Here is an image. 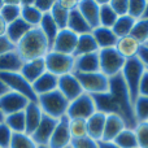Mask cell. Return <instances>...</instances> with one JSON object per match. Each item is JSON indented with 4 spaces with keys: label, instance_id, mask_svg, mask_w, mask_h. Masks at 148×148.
I'll return each mask as SVG.
<instances>
[{
    "label": "cell",
    "instance_id": "obj_32",
    "mask_svg": "<svg viewBox=\"0 0 148 148\" xmlns=\"http://www.w3.org/2000/svg\"><path fill=\"white\" fill-rule=\"evenodd\" d=\"M135 22L136 21L134 20L133 17H130L129 14L121 16V17L117 18V21H116V23L113 25L112 30H113V33L116 34L117 38H123V36H127L131 34Z\"/></svg>",
    "mask_w": 148,
    "mask_h": 148
},
{
    "label": "cell",
    "instance_id": "obj_14",
    "mask_svg": "<svg viewBox=\"0 0 148 148\" xmlns=\"http://www.w3.org/2000/svg\"><path fill=\"white\" fill-rule=\"evenodd\" d=\"M70 143H72V135L69 131V118L65 116L57 122L48 143V148H65L70 146Z\"/></svg>",
    "mask_w": 148,
    "mask_h": 148
},
{
    "label": "cell",
    "instance_id": "obj_24",
    "mask_svg": "<svg viewBox=\"0 0 148 148\" xmlns=\"http://www.w3.org/2000/svg\"><path fill=\"white\" fill-rule=\"evenodd\" d=\"M31 29L33 27H31L30 25H27L22 18H18V20L13 21L12 23L7 25L5 36H7V38L16 46V44H17L18 42H20L21 39H22L23 36L31 30Z\"/></svg>",
    "mask_w": 148,
    "mask_h": 148
},
{
    "label": "cell",
    "instance_id": "obj_33",
    "mask_svg": "<svg viewBox=\"0 0 148 148\" xmlns=\"http://www.w3.org/2000/svg\"><path fill=\"white\" fill-rule=\"evenodd\" d=\"M4 123L9 127V130L13 134L25 133V130H26L25 113L18 112V113H13V114H9V116H5Z\"/></svg>",
    "mask_w": 148,
    "mask_h": 148
},
{
    "label": "cell",
    "instance_id": "obj_55",
    "mask_svg": "<svg viewBox=\"0 0 148 148\" xmlns=\"http://www.w3.org/2000/svg\"><path fill=\"white\" fill-rule=\"evenodd\" d=\"M3 5H4V0H0V10H1Z\"/></svg>",
    "mask_w": 148,
    "mask_h": 148
},
{
    "label": "cell",
    "instance_id": "obj_25",
    "mask_svg": "<svg viewBox=\"0 0 148 148\" xmlns=\"http://www.w3.org/2000/svg\"><path fill=\"white\" fill-rule=\"evenodd\" d=\"M99 46H97L96 40H95L94 35L91 33L87 34H82L78 35V42H77V47L75 51H74V57L82 56V55H88V53H95V52H99Z\"/></svg>",
    "mask_w": 148,
    "mask_h": 148
},
{
    "label": "cell",
    "instance_id": "obj_3",
    "mask_svg": "<svg viewBox=\"0 0 148 148\" xmlns=\"http://www.w3.org/2000/svg\"><path fill=\"white\" fill-rule=\"evenodd\" d=\"M36 103L40 107L43 114L49 116L55 120H60V118L65 117L68 112V107H69V101L59 90L38 96Z\"/></svg>",
    "mask_w": 148,
    "mask_h": 148
},
{
    "label": "cell",
    "instance_id": "obj_46",
    "mask_svg": "<svg viewBox=\"0 0 148 148\" xmlns=\"http://www.w3.org/2000/svg\"><path fill=\"white\" fill-rule=\"evenodd\" d=\"M16 51V46L7 38V36H0V55L8 53V52Z\"/></svg>",
    "mask_w": 148,
    "mask_h": 148
},
{
    "label": "cell",
    "instance_id": "obj_11",
    "mask_svg": "<svg viewBox=\"0 0 148 148\" xmlns=\"http://www.w3.org/2000/svg\"><path fill=\"white\" fill-rule=\"evenodd\" d=\"M59 120L49 117V116L43 114L42 121L39 123V126L36 127V130L31 134V139L35 142V144L38 147H48V143L51 140V136L55 131Z\"/></svg>",
    "mask_w": 148,
    "mask_h": 148
},
{
    "label": "cell",
    "instance_id": "obj_53",
    "mask_svg": "<svg viewBox=\"0 0 148 148\" xmlns=\"http://www.w3.org/2000/svg\"><path fill=\"white\" fill-rule=\"evenodd\" d=\"M143 18H147V20H148V1H147V7H146V12H144V16H143Z\"/></svg>",
    "mask_w": 148,
    "mask_h": 148
},
{
    "label": "cell",
    "instance_id": "obj_22",
    "mask_svg": "<svg viewBox=\"0 0 148 148\" xmlns=\"http://www.w3.org/2000/svg\"><path fill=\"white\" fill-rule=\"evenodd\" d=\"M87 121V134L90 138L95 139V140H101L103 134H104L105 127V121H107V114L101 112H95Z\"/></svg>",
    "mask_w": 148,
    "mask_h": 148
},
{
    "label": "cell",
    "instance_id": "obj_43",
    "mask_svg": "<svg viewBox=\"0 0 148 148\" xmlns=\"http://www.w3.org/2000/svg\"><path fill=\"white\" fill-rule=\"evenodd\" d=\"M13 133L4 122L0 123V148H9Z\"/></svg>",
    "mask_w": 148,
    "mask_h": 148
},
{
    "label": "cell",
    "instance_id": "obj_58",
    "mask_svg": "<svg viewBox=\"0 0 148 148\" xmlns=\"http://www.w3.org/2000/svg\"><path fill=\"white\" fill-rule=\"evenodd\" d=\"M135 148H139V147H135Z\"/></svg>",
    "mask_w": 148,
    "mask_h": 148
},
{
    "label": "cell",
    "instance_id": "obj_29",
    "mask_svg": "<svg viewBox=\"0 0 148 148\" xmlns=\"http://www.w3.org/2000/svg\"><path fill=\"white\" fill-rule=\"evenodd\" d=\"M100 5L99 9V26L103 27H109L112 29L113 25L116 23L118 16L116 14V12L112 9L109 4V0H96Z\"/></svg>",
    "mask_w": 148,
    "mask_h": 148
},
{
    "label": "cell",
    "instance_id": "obj_42",
    "mask_svg": "<svg viewBox=\"0 0 148 148\" xmlns=\"http://www.w3.org/2000/svg\"><path fill=\"white\" fill-rule=\"evenodd\" d=\"M70 146L73 148H99L97 140L90 138V136H84V138L73 139Z\"/></svg>",
    "mask_w": 148,
    "mask_h": 148
},
{
    "label": "cell",
    "instance_id": "obj_47",
    "mask_svg": "<svg viewBox=\"0 0 148 148\" xmlns=\"http://www.w3.org/2000/svg\"><path fill=\"white\" fill-rule=\"evenodd\" d=\"M139 96L148 97V69L144 72L140 79V83H139Z\"/></svg>",
    "mask_w": 148,
    "mask_h": 148
},
{
    "label": "cell",
    "instance_id": "obj_1",
    "mask_svg": "<svg viewBox=\"0 0 148 148\" xmlns=\"http://www.w3.org/2000/svg\"><path fill=\"white\" fill-rule=\"evenodd\" d=\"M109 94L112 96L114 104L117 105L120 116L125 121L126 126L129 129H135L136 121L135 117H134L133 100L130 97L129 90L126 87V83L123 81L121 73L109 78Z\"/></svg>",
    "mask_w": 148,
    "mask_h": 148
},
{
    "label": "cell",
    "instance_id": "obj_12",
    "mask_svg": "<svg viewBox=\"0 0 148 148\" xmlns=\"http://www.w3.org/2000/svg\"><path fill=\"white\" fill-rule=\"evenodd\" d=\"M78 42V35L70 31L69 29H62L59 31L53 44L51 47V51L60 52L65 55H74Z\"/></svg>",
    "mask_w": 148,
    "mask_h": 148
},
{
    "label": "cell",
    "instance_id": "obj_2",
    "mask_svg": "<svg viewBox=\"0 0 148 148\" xmlns=\"http://www.w3.org/2000/svg\"><path fill=\"white\" fill-rule=\"evenodd\" d=\"M49 51H51L49 43L39 27H33L16 44V52L23 62L36 59H44V56Z\"/></svg>",
    "mask_w": 148,
    "mask_h": 148
},
{
    "label": "cell",
    "instance_id": "obj_34",
    "mask_svg": "<svg viewBox=\"0 0 148 148\" xmlns=\"http://www.w3.org/2000/svg\"><path fill=\"white\" fill-rule=\"evenodd\" d=\"M134 117H135L136 125L142 122H148V97L138 96L133 104Z\"/></svg>",
    "mask_w": 148,
    "mask_h": 148
},
{
    "label": "cell",
    "instance_id": "obj_5",
    "mask_svg": "<svg viewBox=\"0 0 148 148\" xmlns=\"http://www.w3.org/2000/svg\"><path fill=\"white\" fill-rule=\"evenodd\" d=\"M46 69L48 73L56 77H62L65 74L74 73V62L75 57L73 55H65L60 52L49 51L44 56Z\"/></svg>",
    "mask_w": 148,
    "mask_h": 148
},
{
    "label": "cell",
    "instance_id": "obj_15",
    "mask_svg": "<svg viewBox=\"0 0 148 148\" xmlns=\"http://www.w3.org/2000/svg\"><path fill=\"white\" fill-rule=\"evenodd\" d=\"M99 9L100 5L96 0H79L78 1V10L92 30L99 26Z\"/></svg>",
    "mask_w": 148,
    "mask_h": 148
},
{
    "label": "cell",
    "instance_id": "obj_21",
    "mask_svg": "<svg viewBox=\"0 0 148 148\" xmlns=\"http://www.w3.org/2000/svg\"><path fill=\"white\" fill-rule=\"evenodd\" d=\"M140 47H142V44L138 40H135L131 35H127V36H123V38H118L117 44H116L114 48L117 49V52L123 59L129 60V59L138 57Z\"/></svg>",
    "mask_w": 148,
    "mask_h": 148
},
{
    "label": "cell",
    "instance_id": "obj_48",
    "mask_svg": "<svg viewBox=\"0 0 148 148\" xmlns=\"http://www.w3.org/2000/svg\"><path fill=\"white\" fill-rule=\"evenodd\" d=\"M57 3L60 4V7L64 8L68 12H72L78 7V1H75V0H57Z\"/></svg>",
    "mask_w": 148,
    "mask_h": 148
},
{
    "label": "cell",
    "instance_id": "obj_19",
    "mask_svg": "<svg viewBox=\"0 0 148 148\" xmlns=\"http://www.w3.org/2000/svg\"><path fill=\"white\" fill-rule=\"evenodd\" d=\"M57 86H59V77L53 75V74H51L48 72L42 74V75L31 84L33 91L36 96H40V95H46L52 91H56Z\"/></svg>",
    "mask_w": 148,
    "mask_h": 148
},
{
    "label": "cell",
    "instance_id": "obj_38",
    "mask_svg": "<svg viewBox=\"0 0 148 148\" xmlns=\"http://www.w3.org/2000/svg\"><path fill=\"white\" fill-rule=\"evenodd\" d=\"M69 131L73 139H79L88 136L87 134V121L86 120H69Z\"/></svg>",
    "mask_w": 148,
    "mask_h": 148
},
{
    "label": "cell",
    "instance_id": "obj_20",
    "mask_svg": "<svg viewBox=\"0 0 148 148\" xmlns=\"http://www.w3.org/2000/svg\"><path fill=\"white\" fill-rule=\"evenodd\" d=\"M23 113H25V123H26L25 134L31 135L36 130L39 123H40L42 117H43V112H42L40 107L38 105V103L30 101L27 104V107L25 108Z\"/></svg>",
    "mask_w": 148,
    "mask_h": 148
},
{
    "label": "cell",
    "instance_id": "obj_10",
    "mask_svg": "<svg viewBox=\"0 0 148 148\" xmlns=\"http://www.w3.org/2000/svg\"><path fill=\"white\" fill-rule=\"evenodd\" d=\"M29 103L30 100L23 95L14 91H8L7 94L0 97V110L5 117V116L13 114V113L23 112Z\"/></svg>",
    "mask_w": 148,
    "mask_h": 148
},
{
    "label": "cell",
    "instance_id": "obj_16",
    "mask_svg": "<svg viewBox=\"0 0 148 148\" xmlns=\"http://www.w3.org/2000/svg\"><path fill=\"white\" fill-rule=\"evenodd\" d=\"M47 72L46 69V62L44 59H36V60H30V61H25L20 70V74L29 82L33 84L42 74Z\"/></svg>",
    "mask_w": 148,
    "mask_h": 148
},
{
    "label": "cell",
    "instance_id": "obj_36",
    "mask_svg": "<svg viewBox=\"0 0 148 148\" xmlns=\"http://www.w3.org/2000/svg\"><path fill=\"white\" fill-rule=\"evenodd\" d=\"M130 35L135 40H138L142 46L148 43V20L147 18H142V20L136 21Z\"/></svg>",
    "mask_w": 148,
    "mask_h": 148
},
{
    "label": "cell",
    "instance_id": "obj_30",
    "mask_svg": "<svg viewBox=\"0 0 148 148\" xmlns=\"http://www.w3.org/2000/svg\"><path fill=\"white\" fill-rule=\"evenodd\" d=\"M0 17L4 20L7 25L21 18V1H18V0H4V5L0 10Z\"/></svg>",
    "mask_w": 148,
    "mask_h": 148
},
{
    "label": "cell",
    "instance_id": "obj_44",
    "mask_svg": "<svg viewBox=\"0 0 148 148\" xmlns=\"http://www.w3.org/2000/svg\"><path fill=\"white\" fill-rule=\"evenodd\" d=\"M112 9L116 12L118 17L126 16L129 12V0H109Z\"/></svg>",
    "mask_w": 148,
    "mask_h": 148
},
{
    "label": "cell",
    "instance_id": "obj_7",
    "mask_svg": "<svg viewBox=\"0 0 148 148\" xmlns=\"http://www.w3.org/2000/svg\"><path fill=\"white\" fill-rule=\"evenodd\" d=\"M126 60L117 52L116 48H107L99 51L100 72L108 78L117 75L122 72Z\"/></svg>",
    "mask_w": 148,
    "mask_h": 148
},
{
    "label": "cell",
    "instance_id": "obj_13",
    "mask_svg": "<svg viewBox=\"0 0 148 148\" xmlns=\"http://www.w3.org/2000/svg\"><path fill=\"white\" fill-rule=\"evenodd\" d=\"M57 90L66 97L68 101H73L78 96L83 94V88H82L81 83H79L78 78L74 73L65 74L62 77H59V86Z\"/></svg>",
    "mask_w": 148,
    "mask_h": 148
},
{
    "label": "cell",
    "instance_id": "obj_45",
    "mask_svg": "<svg viewBox=\"0 0 148 148\" xmlns=\"http://www.w3.org/2000/svg\"><path fill=\"white\" fill-rule=\"evenodd\" d=\"M55 1H56V0H34V7H35L40 13L46 14V13L51 12Z\"/></svg>",
    "mask_w": 148,
    "mask_h": 148
},
{
    "label": "cell",
    "instance_id": "obj_17",
    "mask_svg": "<svg viewBox=\"0 0 148 148\" xmlns=\"http://www.w3.org/2000/svg\"><path fill=\"white\" fill-rule=\"evenodd\" d=\"M100 72L99 52L88 55H82L75 57L74 73H96Z\"/></svg>",
    "mask_w": 148,
    "mask_h": 148
},
{
    "label": "cell",
    "instance_id": "obj_56",
    "mask_svg": "<svg viewBox=\"0 0 148 148\" xmlns=\"http://www.w3.org/2000/svg\"><path fill=\"white\" fill-rule=\"evenodd\" d=\"M65 148H73L72 146H68V147H65Z\"/></svg>",
    "mask_w": 148,
    "mask_h": 148
},
{
    "label": "cell",
    "instance_id": "obj_31",
    "mask_svg": "<svg viewBox=\"0 0 148 148\" xmlns=\"http://www.w3.org/2000/svg\"><path fill=\"white\" fill-rule=\"evenodd\" d=\"M39 29H40V31L44 34L46 39L48 40L49 47H52V44H53V42H55V39H56L57 34H59L60 29H59V26L56 25V22L53 21V18L51 17L49 13L43 14L40 23H39Z\"/></svg>",
    "mask_w": 148,
    "mask_h": 148
},
{
    "label": "cell",
    "instance_id": "obj_37",
    "mask_svg": "<svg viewBox=\"0 0 148 148\" xmlns=\"http://www.w3.org/2000/svg\"><path fill=\"white\" fill-rule=\"evenodd\" d=\"M69 13L70 12H68V10H65L64 8L60 7V4L56 0L53 7H52V9H51V12H49V14H51V17L53 18V21L56 22V25L59 26L60 30H62V29H66V26H68Z\"/></svg>",
    "mask_w": 148,
    "mask_h": 148
},
{
    "label": "cell",
    "instance_id": "obj_50",
    "mask_svg": "<svg viewBox=\"0 0 148 148\" xmlns=\"http://www.w3.org/2000/svg\"><path fill=\"white\" fill-rule=\"evenodd\" d=\"M99 148H120L114 142H107V140H99L97 142Z\"/></svg>",
    "mask_w": 148,
    "mask_h": 148
},
{
    "label": "cell",
    "instance_id": "obj_52",
    "mask_svg": "<svg viewBox=\"0 0 148 148\" xmlns=\"http://www.w3.org/2000/svg\"><path fill=\"white\" fill-rule=\"evenodd\" d=\"M8 91H9V88H8V87L5 86V84L3 83L1 81H0V97H1L3 95H5V94H7Z\"/></svg>",
    "mask_w": 148,
    "mask_h": 148
},
{
    "label": "cell",
    "instance_id": "obj_59",
    "mask_svg": "<svg viewBox=\"0 0 148 148\" xmlns=\"http://www.w3.org/2000/svg\"><path fill=\"white\" fill-rule=\"evenodd\" d=\"M147 44H148V43H147Z\"/></svg>",
    "mask_w": 148,
    "mask_h": 148
},
{
    "label": "cell",
    "instance_id": "obj_27",
    "mask_svg": "<svg viewBox=\"0 0 148 148\" xmlns=\"http://www.w3.org/2000/svg\"><path fill=\"white\" fill-rule=\"evenodd\" d=\"M23 61L16 51L0 55V73H20Z\"/></svg>",
    "mask_w": 148,
    "mask_h": 148
},
{
    "label": "cell",
    "instance_id": "obj_6",
    "mask_svg": "<svg viewBox=\"0 0 148 148\" xmlns=\"http://www.w3.org/2000/svg\"><path fill=\"white\" fill-rule=\"evenodd\" d=\"M83 88L84 94L91 96L107 94L109 91V78L101 72L96 73H74Z\"/></svg>",
    "mask_w": 148,
    "mask_h": 148
},
{
    "label": "cell",
    "instance_id": "obj_57",
    "mask_svg": "<svg viewBox=\"0 0 148 148\" xmlns=\"http://www.w3.org/2000/svg\"><path fill=\"white\" fill-rule=\"evenodd\" d=\"M39 148H48V147H39Z\"/></svg>",
    "mask_w": 148,
    "mask_h": 148
},
{
    "label": "cell",
    "instance_id": "obj_28",
    "mask_svg": "<svg viewBox=\"0 0 148 148\" xmlns=\"http://www.w3.org/2000/svg\"><path fill=\"white\" fill-rule=\"evenodd\" d=\"M43 13H40L35 7L34 1H21V18L31 27H39Z\"/></svg>",
    "mask_w": 148,
    "mask_h": 148
},
{
    "label": "cell",
    "instance_id": "obj_40",
    "mask_svg": "<svg viewBox=\"0 0 148 148\" xmlns=\"http://www.w3.org/2000/svg\"><path fill=\"white\" fill-rule=\"evenodd\" d=\"M147 0H129V12L127 14L135 21L142 20L146 12Z\"/></svg>",
    "mask_w": 148,
    "mask_h": 148
},
{
    "label": "cell",
    "instance_id": "obj_18",
    "mask_svg": "<svg viewBox=\"0 0 148 148\" xmlns=\"http://www.w3.org/2000/svg\"><path fill=\"white\" fill-rule=\"evenodd\" d=\"M127 127L125 121L122 117L118 114H108L107 121H105V127H104V134H103L101 140L107 142H113L118 136L121 131H123Z\"/></svg>",
    "mask_w": 148,
    "mask_h": 148
},
{
    "label": "cell",
    "instance_id": "obj_8",
    "mask_svg": "<svg viewBox=\"0 0 148 148\" xmlns=\"http://www.w3.org/2000/svg\"><path fill=\"white\" fill-rule=\"evenodd\" d=\"M95 112H96V105L94 97L83 92L81 96L69 103L66 117L69 120H88Z\"/></svg>",
    "mask_w": 148,
    "mask_h": 148
},
{
    "label": "cell",
    "instance_id": "obj_41",
    "mask_svg": "<svg viewBox=\"0 0 148 148\" xmlns=\"http://www.w3.org/2000/svg\"><path fill=\"white\" fill-rule=\"evenodd\" d=\"M139 148H148V122L138 123L134 129Z\"/></svg>",
    "mask_w": 148,
    "mask_h": 148
},
{
    "label": "cell",
    "instance_id": "obj_51",
    "mask_svg": "<svg viewBox=\"0 0 148 148\" xmlns=\"http://www.w3.org/2000/svg\"><path fill=\"white\" fill-rule=\"evenodd\" d=\"M5 31H7V23H5L4 20L0 17V36H4Z\"/></svg>",
    "mask_w": 148,
    "mask_h": 148
},
{
    "label": "cell",
    "instance_id": "obj_9",
    "mask_svg": "<svg viewBox=\"0 0 148 148\" xmlns=\"http://www.w3.org/2000/svg\"><path fill=\"white\" fill-rule=\"evenodd\" d=\"M0 81L9 88V91L18 92L27 97L30 101L36 103L38 96L34 94L31 84L20 73H0Z\"/></svg>",
    "mask_w": 148,
    "mask_h": 148
},
{
    "label": "cell",
    "instance_id": "obj_39",
    "mask_svg": "<svg viewBox=\"0 0 148 148\" xmlns=\"http://www.w3.org/2000/svg\"><path fill=\"white\" fill-rule=\"evenodd\" d=\"M9 148H39V147L31 139L30 135H27L25 133H21V134H13L12 135Z\"/></svg>",
    "mask_w": 148,
    "mask_h": 148
},
{
    "label": "cell",
    "instance_id": "obj_35",
    "mask_svg": "<svg viewBox=\"0 0 148 148\" xmlns=\"http://www.w3.org/2000/svg\"><path fill=\"white\" fill-rule=\"evenodd\" d=\"M116 144L120 148H135L138 147V140H136V135L134 129L126 127L123 131L118 134V136L114 139Z\"/></svg>",
    "mask_w": 148,
    "mask_h": 148
},
{
    "label": "cell",
    "instance_id": "obj_54",
    "mask_svg": "<svg viewBox=\"0 0 148 148\" xmlns=\"http://www.w3.org/2000/svg\"><path fill=\"white\" fill-rule=\"evenodd\" d=\"M4 114H3V113H1V110H0V123H1V122H4Z\"/></svg>",
    "mask_w": 148,
    "mask_h": 148
},
{
    "label": "cell",
    "instance_id": "obj_49",
    "mask_svg": "<svg viewBox=\"0 0 148 148\" xmlns=\"http://www.w3.org/2000/svg\"><path fill=\"white\" fill-rule=\"evenodd\" d=\"M138 57L148 69V44H143L139 49V53H138Z\"/></svg>",
    "mask_w": 148,
    "mask_h": 148
},
{
    "label": "cell",
    "instance_id": "obj_26",
    "mask_svg": "<svg viewBox=\"0 0 148 148\" xmlns=\"http://www.w3.org/2000/svg\"><path fill=\"white\" fill-rule=\"evenodd\" d=\"M66 29H69L70 31H73L77 35H82V34H87V33H91L92 31V29L90 27L87 21L84 20V17L78 10V7L69 13Z\"/></svg>",
    "mask_w": 148,
    "mask_h": 148
},
{
    "label": "cell",
    "instance_id": "obj_23",
    "mask_svg": "<svg viewBox=\"0 0 148 148\" xmlns=\"http://www.w3.org/2000/svg\"><path fill=\"white\" fill-rule=\"evenodd\" d=\"M92 35H94L95 40H96L99 49H107V48H114L117 44L118 38L116 34L113 33L112 29L109 27H103V26H97L92 30Z\"/></svg>",
    "mask_w": 148,
    "mask_h": 148
},
{
    "label": "cell",
    "instance_id": "obj_4",
    "mask_svg": "<svg viewBox=\"0 0 148 148\" xmlns=\"http://www.w3.org/2000/svg\"><path fill=\"white\" fill-rule=\"evenodd\" d=\"M146 70V65L139 60V57H134V59L126 60L125 66L121 72V75L125 81L130 97L133 100V104L136 100V97L139 96V83H140V79Z\"/></svg>",
    "mask_w": 148,
    "mask_h": 148
}]
</instances>
